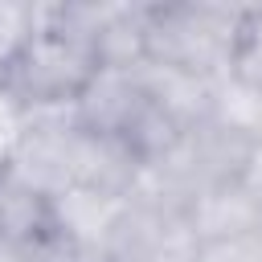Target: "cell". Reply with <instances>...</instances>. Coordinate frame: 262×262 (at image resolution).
<instances>
[{"mask_svg": "<svg viewBox=\"0 0 262 262\" xmlns=\"http://www.w3.org/2000/svg\"><path fill=\"white\" fill-rule=\"evenodd\" d=\"M102 57L90 37H78L49 20V4L41 0V29L0 66V90L25 111H74L86 86L98 78Z\"/></svg>", "mask_w": 262, "mask_h": 262, "instance_id": "1", "label": "cell"}, {"mask_svg": "<svg viewBox=\"0 0 262 262\" xmlns=\"http://www.w3.org/2000/svg\"><path fill=\"white\" fill-rule=\"evenodd\" d=\"M242 12H246V4H213V0L147 4L143 57L213 82L233 70Z\"/></svg>", "mask_w": 262, "mask_h": 262, "instance_id": "2", "label": "cell"}, {"mask_svg": "<svg viewBox=\"0 0 262 262\" xmlns=\"http://www.w3.org/2000/svg\"><path fill=\"white\" fill-rule=\"evenodd\" d=\"M196 246L201 242L188 229L184 209L131 196L102 250V262H196Z\"/></svg>", "mask_w": 262, "mask_h": 262, "instance_id": "3", "label": "cell"}, {"mask_svg": "<svg viewBox=\"0 0 262 262\" xmlns=\"http://www.w3.org/2000/svg\"><path fill=\"white\" fill-rule=\"evenodd\" d=\"M131 196H115V192H102V188H61L57 196H49V217L90 254H102L123 209H127Z\"/></svg>", "mask_w": 262, "mask_h": 262, "instance_id": "4", "label": "cell"}, {"mask_svg": "<svg viewBox=\"0 0 262 262\" xmlns=\"http://www.w3.org/2000/svg\"><path fill=\"white\" fill-rule=\"evenodd\" d=\"M131 74H135L139 90L151 98V106L164 111L172 123L196 127L209 119V90H213L209 78H196V74L164 66V61H147V57L139 66H131Z\"/></svg>", "mask_w": 262, "mask_h": 262, "instance_id": "5", "label": "cell"}, {"mask_svg": "<svg viewBox=\"0 0 262 262\" xmlns=\"http://www.w3.org/2000/svg\"><path fill=\"white\" fill-rule=\"evenodd\" d=\"M184 221L196 233V242H213V237H229L250 225H262V205L233 180V184H217L209 192H196L184 205Z\"/></svg>", "mask_w": 262, "mask_h": 262, "instance_id": "6", "label": "cell"}, {"mask_svg": "<svg viewBox=\"0 0 262 262\" xmlns=\"http://www.w3.org/2000/svg\"><path fill=\"white\" fill-rule=\"evenodd\" d=\"M49 221V196L29 184L16 168H0V242L20 246Z\"/></svg>", "mask_w": 262, "mask_h": 262, "instance_id": "7", "label": "cell"}, {"mask_svg": "<svg viewBox=\"0 0 262 262\" xmlns=\"http://www.w3.org/2000/svg\"><path fill=\"white\" fill-rule=\"evenodd\" d=\"M209 119L225 131L262 139V86L237 78V74H221L213 78L209 90Z\"/></svg>", "mask_w": 262, "mask_h": 262, "instance_id": "8", "label": "cell"}, {"mask_svg": "<svg viewBox=\"0 0 262 262\" xmlns=\"http://www.w3.org/2000/svg\"><path fill=\"white\" fill-rule=\"evenodd\" d=\"M41 29V0H0V66Z\"/></svg>", "mask_w": 262, "mask_h": 262, "instance_id": "9", "label": "cell"}, {"mask_svg": "<svg viewBox=\"0 0 262 262\" xmlns=\"http://www.w3.org/2000/svg\"><path fill=\"white\" fill-rule=\"evenodd\" d=\"M237 78L262 86V4H246L242 29H237V49H233V70Z\"/></svg>", "mask_w": 262, "mask_h": 262, "instance_id": "10", "label": "cell"}, {"mask_svg": "<svg viewBox=\"0 0 262 262\" xmlns=\"http://www.w3.org/2000/svg\"><path fill=\"white\" fill-rule=\"evenodd\" d=\"M196 262H262V225L196 246Z\"/></svg>", "mask_w": 262, "mask_h": 262, "instance_id": "11", "label": "cell"}, {"mask_svg": "<svg viewBox=\"0 0 262 262\" xmlns=\"http://www.w3.org/2000/svg\"><path fill=\"white\" fill-rule=\"evenodd\" d=\"M25 123H29V115L0 90V164H8V156H12V147H16V139L25 135Z\"/></svg>", "mask_w": 262, "mask_h": 262, "instance_id": "12", "label": "cell"}, {"mask_svg": "<svg viewBox=\"0 0 262 262\" xmlns=\"http://www.w3.org/2000/svg\"><path fill=\"white\" fill-rule=\"evenodd\" d=\"M237 184L262 205V139L254 143V151H250V160H246V168H242V176H237Z\"/></svg>", "mask_w": 262, "mask_h": 262, "instance_id": "13", "label": "cell"}, {"mask_svg": "<svg viewBox=\"0 0 262 262\" xmlns=\"http://www.w3.org/2000/svg\"><path fill=\"white\" fill-rule=\"evenodd\" d=\"M0 262H20V258H16V246H4V242H0Z\"/></svg>", "mask_w": 262, "mask_h": 262, "instance_id": "14", "label": "cell"}]
</instances>
